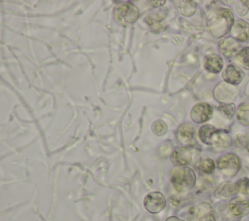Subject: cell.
<instances>
[{
  "label": "cell",
  "mask_w": 249,
  "mask_h": 221,
  "mask_svg": "<svg viewBox=\"0 0 249 221\" xmlns=\"http://www.w3.org/2000/svg\"><path fill=\"white\" fill-rule=\"evenodd\" d=\"M234 18L231 10L226 8H217L213 10L207 18V27L215 38L225 36L232 27Z\"/></svg>",
  "instance_id": "1"
},
{
  "label": "cell",
  "mask_w": 249,
  "mask_h": 221,
  "mask_svg": "<svg viewBox=\"0 0 249 221\" xmlns=\"http://www.w3.org/2000/svg\"><path fill=\"white\" fill-rule=\"evenodd\" d=\"M170 181L173 188L177 192H183L191 189L195 185L196 175L195 172L189 167H177L173 169Z\"/></svg>",
  "instance_id": "2"
},
{
  "label": "cell",
  "mask_w": 249,
  "mask_h": 221,
  "mask_svg": "<svg viewBox=\"0 0 249 221\" xmlns=\"http://www.w3.org/2000/svg\"><path fill=\"white\" fill-rule=\"evenodd\" d=\"M139 17V11L136 6L130 3H124L114 9V18L122 25L133 23Z\"/></svg>",
  "instance_id": "3"
},
{
  "label": "cell",
  "mask_w": 249,
  "mask_h": 221,
  "mask_svg": "<svg viewBox=\"0 0 249 221\" xmlns=\"http://www.w3.org/2000/svg\"><path fill=\"white\" fill-rule=\"evenodd\" d=\"M217 166L224 175L232 177L238 172L240 168V160L236 155L228 153L218 159Z\"/></svg>",
  "instance_id": "4"
},
{
  "label": "cell",
  "mask_w": 249,
  "mask_h": 221,
  "mask_svg": "<svg viewBox=\"0 0 249 221\" xmlns=\"http://www.w3.org/2000/svg\"><path fill=\"white\" fill-rule=\"evenodd\" d=\"M144 206L150 213L156 214L160 212L166 205V200L160 192H151L144 198Z\"/></svg>",
  "instance_id": "5"
},
{
  "label": "cell",
  "mask_w": 249,
  "mask_h": 221,
  "mask_svg": "<svg viewBox=\"0 0 249 221\" xmlns=\"http://www.w3.org/2000/svg\"><path fill=\"white\" fill-rule=\"evenodd\" d=\"M237 91L233 85L228 84L226 82L220 83L214 91V95L218 101L223 104H230L236 97Z\"/></svg>",
  "instance_id": "6"
},
{
  "label": "cell",
  "mask_w": 249,
  "mask_h": 221,
  "mask_svg": "<svg viewBox=\"0 0 249 221\" xmlns=\"http://www.w3.org/2000/svg\"><path fill=\"white\" fill-rule=\"evenodd\" d=\"M213 114V108L210 104L206 102H199L193 106L190 116L192 121L197 124L204 123L208 121Z\"/></svg>",
  "instance_id": "7"
},
{
  "label": "cell",
  "mask_w": 249,
  "mask_h": 221,
  "mask_svg": "<svg viewBox=\"0 0 249 221\" xmlns=\"http://www.w3.org/2000/svg\"><path fill=\"white\" fill-rule=\"evenodd\" d=\"M196 221H217V213L208 203H200L195 212Z\"/></svg>",
  "instance_id": "8"
},
{
  "label": "cell",
  "mask_w": 249,
  "mask_h": 221,
  "mask_svg": "<svg viewBox=\"0 0 249 221\" xmlns=\"http://www.w3.org/2000/svg\"><path fill=\"white\" fill-rule=\"evenodd\" d=\"M228 209L233 216H243L249 212V200L234 198L229 203Z\"/></svg>",
  "instance_id": "9"
},
{
  "label": "cell",
  "mask_w": 249,
  "mask_h": 221,
  "mask_svg": "<svg viewBox=\"0 0 249 221\" xmlns=\"http://www.w3.org/2000/svg\"><path fill=\"white\" fill-rule=\"evenodd\" d=\"M170 160L176 166L182 167L191 163L192 155L186 147H178L172 151Z\"/></svg>",
  "instance_id": "10"
},
{
  "label": "cell",
  "mask_w": 249,
  "mask_h": 221,
  "mask_svg": "<svg viewBox=\"0 0 249 221\" xmlns=\"http://www.w3.org/2000/svg\"><path fill=\"white\" fill-rule=\"evenodd\" d=\"M231 37L237 41L245 42L249 40V23L245 20H237L231 29Z\"/></svg>",
  "instance_id": "11"
},
{
  "label": "cell",
  "mask_w": 249,
  "mask_h": 221,
  "mask_svg": "<svg viewBox=\"0 0 249 221\" xmlns=\"http://www.w3.org/2000/svg\"><path fill=\"white\" fill-rule=\"evenodd\" d=\"M220 50L226 57H233L239 53V44L232 37H228L220 42Z\"/></svg>",
  "instance_id": "12"
},
{
  "label": "cell",
  "mask_w": 249,
  "mask_h": 221,
  "mask_svg": "<svg viewBox=\"0 0 249 221\" xmlns=\"http://www.w3.org/2000/svg\"><path fill=\"white\" fill-rule=\"evenodd\" d=\"M244 77L243 72L237 68L236 66L232 64H229L224 72H223V79L226 83L231 84V85H237L239 84Z\"/></svg>",
  "instance_id": "13"
},
{
  "label": "cell",
  "mask_w": 249,
  "mask_h": 221,
  "mask_svg": "<svg viewBox=\"0 0 249 221\" xmlns=\"http://www.w3.org/2000/svg\"><path fill=\"white\" fill-rule=\"evenodd\" d=\"M196 130L193 125L183 124L178 129V139L183 144H191L195 141Z\"/></svg>",
  "instance_id": "14"
},
{
  "label": "cell",
  "mask_w": 249,
  "mask_h": 221,
  "mask_svg": "<svg viewBox=\"0 0 249 221\" xmlns=\"http://www.w3.org/2000/svg\"><path fill=\"white\" fill-rule=\"evenodd\" d=\"M204 67L206 70L212 73H218L223 68V59L221 55L217 54L208 55L204 60Z\"/></svg>",
  "instance_id": "15"
},
{
  "label": "cell",
  "mask_w": 249,
  "mask_h": 221,
  "mask_svg": "<svg viewBox=\"0 0 249 221\" xmlns=\"http://www.w3.org/2000/svg\"><path fill=\"white\" fill-rule=\"evenodd\" d=\"M218 130L219 129L213 127L212 125H203L199 129V137L203 143L207 145H212L213 139Z\"/></svg>",
  "instance_id": "16"
},
{
  "label": "cell",
  "mask_w": 249,
  "mask_h": 221,
  "mask_svg": "<svg viewBox=\"0 0 249 221\" xmlns=\"http://www.w3.org/2000/svg\"><path fill=\"white\" fill-rule=\"evenodd\" d=\"M173 4L179 13L187 17L192 16L196 9V4L194 1H173Z\"/></svg>",
  "instance_id": "17"
},
{
  "label": "cell",
  "mask_w": 249,
  "mask_h": 221,
  "mask_svg": "<svg viewBox=\"0 0 249 221\" xmlns=\"http://www.w3.org/2000/svg\"><path fill=\"white\" fill-rule=\"evenodd\" d=\"M231 141L230 136L225 131L219 129L213 139L212 145L219 149H224V148L229 147L231 145Z\"/></svg>",
  "instance_id": "18"
},
{
  "label": "cell",
  "mask_w": 249,
  "mask_h": 221,
  "mask_svg": "<svg viewBox=\"0 0 249 221\" xmlns=\"http://www.w3.org/2000/svg\"><path fill=\"white\" fill-rule=\"evenodd\" d=\"M237 120L242 125H249V103H241L237 108Z\"/></svg>",
  "instance_id": "19"
},
{
  "label": "cell",
  "mask_w": 249,
  "mask_h": 221,
  "mask_svg": "<svg viewBox=\"0 0 249 221\" xmlns=\"http://www.w3.org/2000/svg\"><path fill=\"white\" fill-rule=\"evenodd\" d=\"M235 186L232 183L230 182H226L223 183L219 189L216 191V196L220 197V198H227L231 195H232L235 192Z\"/></svg>",
  "instance_id": "20"
},
{
  "label": "cell",
  "mask_w": 249,
  "mask_h": 221,
  "mask_svg": "<svg viewBox=\"0 0 249 221\" xmlns=\"http://www.w3.org/2000/svg\"><path fill=\"white\" fill-rule=\"evenodd\" d=\"M235 190L240 193L243 196L249 197V178L248 177H242L238 179L235 184Z\"/></svg>",
  "instance_id": "21"
},
{
  "label": "cell",
  "mask_w": 249,
  "mask_h": 221,
  "mask_svg": "<svg viewBox=\"0 0 249 221\" xmlns=\"http://www.w3.org/2000/svg\"><path fill=\"white\" fill-rule=\"evenodd\" d=\"M236 61L245 69L249 70V47L243 48L236 55Z\"/></svg>",
  "instance_id": "22"
},
{
  "label": "cell",
  "mask_w": 249,
  "mask_h": 221,
  "mask_svg": "<svg viewBox=\"0 0 249 221\" xmlns=\"http://www.w3.org/2000/svg\"><path fill=\"white\" fill-rule=\"evenodd\" d=\"M235 10L237 14L244 18L245 20H249V1H238Z\"/></svg>",
  "instance_id": "23"
},
{
  "label": "cell",
  "mask_w": 249,
  "mask_h": 221,
  "mask_svg": "<svg viewBox=\"0 0 249 221\" xmlns=\"http://www.w3.org/2000/svg\"><path fill=\"white\" fill-rule=\"evenodd\" d=\"M165 17H166V13H165V12H162V11H160V12L151 14V15L146 18V21H147L148 24H150L152 27H154L157 23H159V22H160L161 20H163Z\"/></svg>",
  "instance_id": "24"
},
{
  "label": "cell",
  "mask_w": 249,
  "mask_h": 221,
  "mask_svg": "<svg viewBox=\"0 0 249 221\" xmlns=\"http://www.w3.org/2000/svg\"><path fill=\"white\" fill-rule=\"evenodd\" d=\"M200 170L205 173V174H211L214 172L215 170V163L212 159L210 158H206L204 159L201 164H200V166H199Z\"/></svg>",
  "instance_id": "25"
},
{
  "label": "cell",
  "mask_w": 249,
  "mask_h": 221,
  "mask_svg": "<svg viewBox=\"0 0 249 221\" xmlns=\"http://www.w3.org/2000/svg\"><path fill=\"white\" fill-rule=\"evenodd\" d=\"M152 130L156 135H163L167 131V126L164 122L158 120L152 124Z\"/></svg>",
  "instance_id": "26"
},
{
  "label": "cell",
  "mask_w": 249,
  "mask_h": 221,
  "mask_svg": "<svg viewBox=\"0 0 249 221\" xmlns=\"http://www.w3.org/2000/svg\"><path fill=\"white\" fill-rule=\"evenodd\" d=\"M219 110L220 112L227 118L229 119H231L234 115V112H235V106L234 104L232 103H230V104H221L219 106Z\"/></svg>",
  "instance_id": "27"
},
{
  "label": "cell",
  "mask_w": 249,
  "mask_h": 221,
  "mask_svg": "<svg viewBox=\"0 0 249 221\" xmlns=\"http://www.w3.org/2000/svg\"><path fill=\"white\" fill-rule=\"evenodd\" d=\"M234 141H235V144L236 146H238L239 148H247L249 146V139H248V136L244 133H238L235 135V138H234Z\"/></svg>",
  "instance_id": "28"
},
{
  "label": "cell",
  "mask_w": 249,
  "mask_h": 221,
  "mask_svg": "<svg viewBox=\"0 0 249 221\" xmlns=\"http://www.w3.org/2000/svg\"><path fill=\"white\" fill-rule=\"evenodd\" d=\"M149 3L153 6V7H160L165 4V0H160V1H149Z\"/></svg>",
  "instance_id": "29"
},
{
  "label": "cell",
  "mask_w": 249,
  "mask_h": 221,
  "mask_svg": "<svg viewBox=\"0 0 249 221\" xmlns=\"http://www.w3.org/2000/svg\"><path fill=\"white\" fill-rule=\"evenodd\" d=\"M165 221H184V220H182V219H180V218H178L176 216H170Z\"/></svg>",
  "instance_id": "30"
}]
</instances>
